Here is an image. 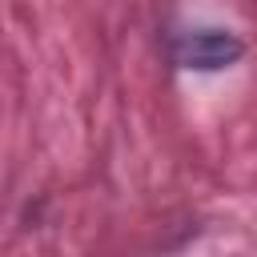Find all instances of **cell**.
Masks as SVG:
<instances>
[{"label": "cell", "mask_w": 257, "mask_h": 257, "mask_svg": "<svg viewBox=\"0 0 257 257\" xmlns=\"http://www.w3.org/2000/svg\"><path fill=\"white\" fill-rule=\"evenodd\" d=\"M241 52H245V44L225 28H189L173 40V60L181 68H197V72L229 68Z\"/></svg>", "instance_id": "obj_1"}]
</instances>
